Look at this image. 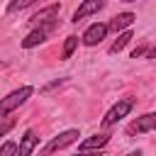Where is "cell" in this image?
I'll return each mask as SVG.
<instances>
[{
    "label": "cell",
    "instance_id": "cell-1",
    "mask_svg": "<svg viewBox=\"0 0 156 156\" xmlns=\"http://www.w3.org/2000/svg\"><path fill=\"white\" fill-rule=\"evenodd\" d=\"M32 95H34V88H32V85H22V88L12 90L10 95H5V98L0 100V117H7L12 110H17L20 105H24Z\"/></svg>",
    "mask_w": 156,
    "mask_h": 156
},
{
    "label": "cell",
    "instance_id": "cell-2",
    "mask_svg": "<svg viewBox=\"0 0 156 156\" xmlns=\"http://www.w3.org/2000/svg\"><path fill=\"white\" fill-rule=\"evenodd\" d=\"M58 24V20H51V22H44V24H37L24 39H22V49H34L39 44H44L49 39V34L54 32V27Z\"/></svg>",
    "mask_w": 156,
    "mask_h": 156
},
{
    "label": "cell",
    "instance_id": "cell-3",
    "mask_svg": "<svg viewBox=\"0 0 156 156\" xmlns=\"http://www.w3.org/2000/svg\"><path fill=\"white\" fill-rule=\"evenodd\" d=\"M132 107H134V98H122V100H117V102L107 110V115L102 117V124H105V127L117 124L122 117H127V115L132 112Z\"/></svg>",
    "mask_w": 156,
    "mask_h": 156
},
{
    "label": "cell",
    "instance_id": "cell-4",
    "mask_svg": "<svg viewBox=\"0 0 156 156\" xmlns=\"http://www.w3.org/2000/svg\"><path fill=\"white\" fill-rule=\"evenodd\" d=\"M78 129H66V132H61L58 136H54L44 149H41V156H51V154H56V151H61V149H66V146H71L73 141H78Z\"/></svg>",
    "mask_w": 156,
    "mask_h": 156
},
{
    "label": "cell",
    "instance_id": "cell-5",
    "mask_svg": "<svg viewBox=\"0 0 156 156\" xmlns=\"http://www.w3.org/2000/svg\"><path fill=\"white\" fill-rule=\"evenodd\" d=\"M107 24L105 22H95V24H90L85 32H83V37H80V41L85 44V46H98L105 37H107Z\"/></svg>",
    "mask_w": 156,
    "mask_h": 156
},
{
    "label": "cell",
    "instance_id": "cell-6",
    "mask_svg": "<svg viewBox=\"0 0 156 156\" xmlns=\"http://www.w3.org/2000/svg\"><path fill=\"white\" fill-rule=\"evenodd\" d=\"M156 129V112H146L141 117H136L132 124H127V134L134 136V134H144V132H151Z\"/></svg>",
    "mask_w": 156,
    "mask_h": 156
},
{
    "label": "cell",
    "instance_id": "cell-7",
    "mask_svg": "<svg viewBox=\"0 0 156 156\" xmlns=\"http://www.w3.org/2000/svg\"><path fill=\"white\" fill-rule=\"evenodd\" d=\"M105 2L107 0H83L80 5H78V10L73 12V20L71 22H80V20H85V17H90V15H98L102 7H105Z\"/></svg>",
    "mask_w": 156,
    "mask_h": 156
},
{
    "label": "cell",
    "instance_id": "cell-8",
    "mask_svg": "<svg viewBox=\"0 0 156 156\" xmlns=\"http://www.w3.org/2000/svg\"><path fill=\"white\" fill-rule=\"evenodd\" d=\"M37 144H39L37 132H34V129H27V132L20 136V146H17V154H15V156H32V151L37 149Z\"/></svg>",
    "mask_w": 156,
    "mask_h": 156
},
{
    "label": "cell",
    "instance_id": "cell-9",
    "mask_svg": "<svg viewBox=\"0 0 156 156\" xmlns=\"http://www.w3.org/2000/svg\"><path fill=\"white\" fill-rule=\"evenodd\" d=\"M107 141H110V134H93L78 144V151H102Z\"/></svg>",
    "mask_w": 156,
    "mask_h": 156
},
{
    "label": "cell",
    "instance_id": "cell-10",
    "mask_svg": "<svg viewBox=\"0 0 156 156\" xmlns=\"http://www.w3.org/2000/svg\"><path fill=\"white\" fill-rule=\"evenodd\" d=\"M134 20H136V17H134V12H119V15H115V17H112V22L107 24V29H110V32H124Z\"/></svg>",
    "mask_w": 156,
    "mask_h": 156
},
{
    "label": "cell",
    "instance_id": "cell-11",
    "mask_svg": "<svg viewBox=\"0 0 156 156\" xmlns=\"http://www.w3.org/2000/svg\"><path fill=\"white\" fill-rule=\"evenodd\" d=\"M58 10H61V5H58V2H54V5H49V7H44V10H39V12L32 17V22H34V24H44V22L58 20V17H56V15H58Z\"/></svg>",
    "mask_w": 156,
    "mask_h": 156
},
{
    "label": "cell",
    "instance_id": "cell-12",
    "mask_svg": "<svg viewBox=\"0 0 156 156\" xmlns=\"http://www.w3.org/2000/svg\"><path fill=\"white\" fill-rule=\"evenodd\" d=\"M129 39H132V32H129V29L119 32V34H117V39H115V41H112V46H110V54H119V51L129 44Z\"/></svg>",
    "mask_w": 156,
    "mask_h": 156
},
{
    "label": "cell",
    "instance_id": "cell-13",
    "mask_svg": "<svg viewBox=\"0 0 156 156\" xmlns=\"http://www.w3.org/2000/svg\"><path fill=\"white\" fill-rule=\"evenodd\" d=\"M76 46H78V37H66V44H63V51H61V58H71L73 56V51H76Z\"/></svg>",
    "mask_w": 156,
    "mask_h": 156
},
{
    "label": "cell",
    "instance_id": "cell-14",
    "mask_svg": "<svg viewBox=\"0 0 156 156\" xmlns=\"http://www.w3.org/2000/svg\"><path fill=\"white\" fill-rule=\"evenodd\" d=\"M37 0H10L7 2V12L12 15V12H20V10H27V7H32Z\"/></svg>",
    "mask_w": 156,
    "mask_h": 156
},
{
    "label": "cell",
    "instance_id": "cell-15",
    "mask_svg": "<svg viewBox=\"0 0 156 156\" xmlns=\"http://www.w3.org/2000/svg\"><path fill=\"white\" fill-rule=\"evenodd\" d=\"M15 154H17V144L15 141H5L0 146V156H15Z\"/></svg>",
    "mask_w": 156,
    "mask_h": 156
},
{
    "label": "cell",
    "instance_id": "cell-16",
    "mask_svg": "<svg viewBox=\"0 0 156 156\" xmlns=\"http://www.w3.org/2000/svg\"><path fill=\"white\" fill-rule=\"evenodd\" d=\"M12 127H15V117H7V119H5V117H0V136H5Z\"/></svg>",
    "mask_w": 156,
    "mask_h": 156
},
{
    "label": "cell",
    "instance_id": "cell-17",
    "mask_svg": "<svg viewBox=\"0 0 156 156\" xmlns=\"http://www.w3.org/2000/svg\"><path fill=\"white\" fill-rule=\"evenodd\" d=\"M73 156H100V151H78Z\"/></svg>",
    "mask_w": 156,
    "mask_h": 156
},
{
    "label": "cell",
    "instance_id": "cell-18",
    "mask_svg": "<svg viewBox=\"0 0 156 156\" xmlns=\"http://www.w3.org/2000/svg\"><path fill=\"white\" fill-rule=\"evenodd\" d=\"M144 51H146V49H144V46H139V49H134V51H132V58H139V56H141V54H144Z\"/></svg>",
    "mask_w": 156,
    "mask_h": 156
},
{
    "label": "cell",
    "instance_id": "cell-19",
    "mask_svg": "<svg viewBox=\"0 0 156 156\" xmlns=\"http://www.w3.org/2000/svg\"><path fill=\"white\" fill-rule=\"evenodd\" d=\"M124 156H144V154H141V151L136 149V151H129V154H124Z\"/></svg>",
    "mask_w": 156,
    "mask_h": 156
},
{
    "label": "cell",
    "instance_id": "cell-20",
    "mask_svg": "<svg viewBox=\"0 0 156 156\" xmlns=\"http://www.w3.org/2000/svg\"><path fill=\"white\" fill-rule=\"evenodd\" d=\"M149 58H156V44H154V49L149 51Z\"/></svg>",
    "mask_w": 156,
    "mask_h": 156
},
{
    "label": "cell",
    "instance_id": "cell-21",
    "mask_svg": "<svg viewBox=\"0 0 156 156\" xmlns=\"http://www.w3.org/2000/svg\"><path fill=\"white\" fill-rule=\"evenodd\" d=\"M122 2H136V0H122Z\"/></svg>",
    "mask_w": 156,
    "mask_h": 156
}]
</instances>
